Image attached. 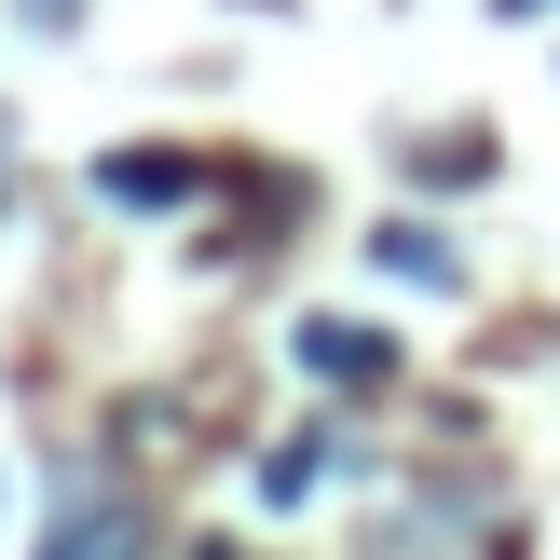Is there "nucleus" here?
<instances>
[{
  "label": "nucleus",
  "mask_w": 560,
  "mask_h": 560,
  "mask_svg": "<svg viewBox=\"0 0 560 560\" xmlns=\"http://www.w3.org/2000/svg\"><path fill=\"white\" fill-rule=\"evenodd\" d=\"M492 14H547V0H492Z\"/></svg>",
  "instance_id": "nucleus-5"
},
{
  "label": "nucleus",
  "mask_w": 560,
  "mask_h": 560,
  "mask_svg": "<svg viewBox=\"0 0 560 560\" xmlns=\"http://www.w3.org/2000/svg\"><path fill=\"white\" fill-rule=\"evenodd\" d=\"M370 260H383V273H424V288H452V273H465L452 246H438V233H410V219H383V233H370Z\"/></svg>",
  "instance_id": "nucleus-4"
},
{
  "label": "nucleus",
  "mask_w": 560,
  "mask_h": 560,
  "mask_svg": "<svg viewBox=\"0 0 560 560\" xmlns=\"http://www.w3.org/2000/svg\"><path fill=\"white\" fill-rule=\"evenodd\" d=\"M301 370L315 383H383L397 342H383V328H342V315H301Z\"/></svg>",
  "instance_id": "nucleus-3"
},
{
  "label": "nucleus",
  "mask_w": 560,
  "mask_h": 560,
  "mask_svg": "<svg viewBox=\"0 0 560 560\" xmlns=\"http://www.w3.org/2000/svg\"><path fill=\"white\" fill-rule=\"evenodd\" d=\"M96 191L151 219V206H191V191H206V164H191V151H109V164H96Z\"/></svg>",
  "instance_id": "nucleus-2"
},
{
  "label": "nucleus",
  "mask_w": 560,
  "mask_h": 560,
  "mask_svg": "<svg viewBox=\"0 0 560 560\" xmlns=\"http://www.w3.org/2000/svg\"><path fill=\"white\" fill-rule=\"evenodd\" d=\"M42 560H151V520L124 506V492H82L69 520H55V547Z\"/></svg>",
  "instance_id": "nucleus-1"
}]
</instances>
